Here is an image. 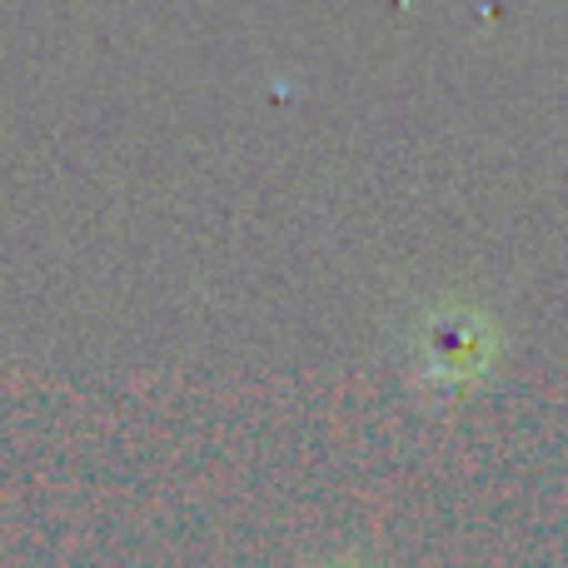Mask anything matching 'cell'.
I'll return each mask as SVG.
<instances>
[{"label":"cell","instance_id":"obj_1","mask_svg":"<svg viewBox=\"0 0 568 568\" xmlns=\"http://www.w3.org/2000/svg\"><path fill=\"white\" fill-rule=\"evenodd\" d=\"M499 349V329L469 304H444L419 329V384L439 394H459L489 369Z\"/></svg>","mask_w":568,"mask_h":568}]
</instances>
